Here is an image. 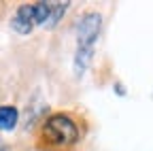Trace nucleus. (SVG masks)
<instances>
[{"mask_svg": "<svg viewBox=\"0 0 153 151\" xmlns=\"http://www.w3.org/2000/svg\"><path fill=\"white\" fill-rule=\"evenodd\" d=\"M100 26H102V15L96 11H87L81 15L79 24H76V53H74V72L83 74V70L89 66L91 62V53H94V45L98 41L100 34Z\"/></svg>", "mask_w": 153, "mask_h": 151, "instance_id": "nucleus-1", "label": "nucleus"}, {"mask_svg": "<svg viewBox=\"0 0 153 151\" xmlns=\"http://www.w3.org/2000/svg\"><path fill=\"white\" fill-rule=\"evenodd\" d=\"M43 138H45V143L55 145V147H68V145L79 141V128H76V123L68 115L57 113V115H51L45 121Z\"/></svg>", "mask_w": 153, "mask_h": 151, "instance_id": "nucleus-2", "label": "nucleus"}, {"mask_svg": "<svg viewBox=\"0 0 153 151\" xmlns=\"http://www.w3.org/2000/svg\"><path fill=\"white\" fill-rule=\"evenodd\" d=\"M11 26H13V30L19 32V34L32 32V28L38 26L34 4H22V7H19V9L15 11V15H13V19H11Z\"/></svg>", "mask_w": 153, "mask_h": 151, "instance_id": "nucleus-3", "label": "nucleus"}, {"mask_svg": "<svg viewBox=\"0 0 153 151\" xmlns=\"http://www.w3.org/2000/svg\"><path fill=\"white\" fill-rule=\"evenodd\" d=\"M17 119H19V111L13 104H0V130L2 132L13 130L17 126Z\"/></svg>", "mask_w": 153, "mask_h": 151, "instance_id": "nucleus-4", "label": "nucleus"}, {"mask_svg": "<svg viewBox=\"0 0 153 151\" xmlns=\"http://www.w3.org/2000/svg\"><path fill=\"white\" fill-rule=\"evenodd\" d=\"M0 151H4V149H0Z\"/></svg>", "mask_w": 153, "mask_h": 151, "instance_id": "nucleus-5", "label": "nucleus"}]
</instances>
